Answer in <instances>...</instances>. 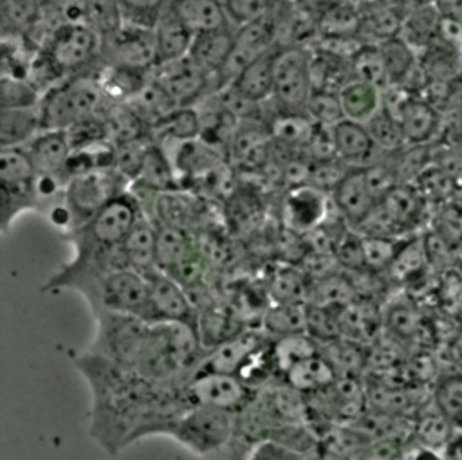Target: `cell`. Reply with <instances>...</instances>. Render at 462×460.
<instances>
[{
    "mask_svg": "<svg viewBox=\"0 0 462 460\" xmlns=\"http://www.w3.org/2000/svg\"><path fill=\"white\" fill-rule=\"evenodd\" d=\"M74 364L92 393L88 433L108 455L157 435L166 420L193 406L186 381H152L88 352L79 354Z\"/></svg>",
    "mask_w": 462,
    "mask_h": 460,
    "instance_id": "obj_1",
    "label": "cell"
},
{
    "mask_svg": "<svg viewBox=\"0 0 462 460\" xmlns=\"http://www.w3.org/2000/svg\"><path fill=\"white\" fill-rule=\"evenodd\" d=\"M235 431V411L206 404H193L182 413L166 420L157 429V435L170 437L188 451L202 458H209L233 440Z\"/></svg>",
    "mask_w": 462,
    "mask_h": 460,
    "instance_id": "obj_2",
    "label": "cell"
},
{
    "mask_svg": "<svg viewBox=\"0 0 462 460\" xmlns=\"http://www.w3.org/2000/svg\"><path fill=\"white\" fill-rule=\"evenodd\" d=\"M72 290L85 298L92 314L119 312L139 316L148 321V281L141 271L132 267L116 269L97 278L81 281Z\"/></svg>",
    "mask_w": 462,
    "mask_h": 460,
    "instance_id": "obj_3",
    "label": "cell"
},
{
    "mask_svg": "<svg viewBox=\"0 0 462 460\" xmlns=\"http://www.w3.org/2000/svg\"><path fill=\"white\" fill-rule=\"evenodd\" d=\"M143 213L141 200L128 189L105 204L83 225L67 233V238L74 245V251L119 247Z\"/></svg>",
    "mask_w": 462,
    "mask_h": 460,
    "instance_id": "obj_4",
    "label": "cell"
},
{
    "mask_svg": "<svg viewBox=\"0 0 462 460\" xmlns=\"http://www.w3.org/2000/svg\"><path fill=\"white\" fill-rule=\"evenodd\" d=\"M96 334L85 352L135 370L152 323L132 314L96 312Z\"/></svg>",
    "mask_w": 462,
    "mask_h": 460,
    "instance_id": "obj_5",
    "label": "cell"
},
{
    "mask_svg": "<svg viewBox=\"0 0 462 460\" xmlns=\"http://www.w3.org/2000/svg\"><path fill=\"white\" fill-rule=\"evenodd\" d=\"M38 171L25 148H0V222L7 233L25 211L38 209Z\"/></svg>",
    "mask_w": 462,
    "mask_h": 460,
    "instance_id": "obj_6",
    "label": "cell"
},
{
    "mask_svg": "<svg viewBox=\"0 0 462 460\" xmlns=\"http://www.w3.org/2000/svg\"><path fill=\"white\" fill-rule=\"evenodd\" d=\"M103 38L85 23H63L54 29L47 43L42 47L58 72L67 79L76 74L101 69Z\"/></svg>",
    "mask_w": 462,
    "mask_h": 460,
    "instance_id": "obj_7",
    "label": "cell"
},
{
    "mask_svg": "<svg viewBox=\"0 0 462 460\" xmlns=\"http://www.w3.org/2000/svg\"><path fill=\"white\" fill-rule=\"evenodd\" d=\"M312 90L310 47L282 45L274 65L273 106L278 112L307 115V103Z\"/></svg>",
    "mask_w": 462,
    "mask_h": 460,
    "instance_id": "obj_8",
    "label": "cell"
},
{
    "mask_svg": "<svg viewBox=\"0 0 462 460\" xmlns=\"http://www.w3.org/2000/svg\"><path fill=\"white\" fill-rule=\"evenodd\" d=\"M128 186L130 180L116 168H101L70 177L65 186L63 200L74 216L76 227L83 225L112 198L128 191Z\"/></svg>",
    "mask_w": 462,
    "mask_h": 460,
    "instance_id": "obj_9",
    "label": "cell"
},
{
    "mask_svg": "<svg viewBox=\"0 0 462 460\" xmlns=\"http://www.w3.org/2000/svg\"><path fill=\"white\" fill-rule=\"evenodd\" d=\"M383 105L397 117L404 141L410 146H426L440 132L442 114L430 99L402 87H388Z\"/></svg>",
    "mask_w": 462,
    "mask_h": 460,
    "instance_id": "obj_10",
    "label": "cell"
},
{
    "mask_svg": "<svg viewBox=\"0 0 462 460\" xmlns=\"http://www.w3.org/2000/svg\"><path fill=\"white\" fill-rule=\"evenodd\" d=\"M101 60L108 67L152 72L157 67L153 29L121 23L103 38Z\"/></svg>",
    "mask_w": 462,
    "mask_h": 460,
    "instance_id": "obj_11",
    "label": "cell"
},
{
    "mask_svg": "<svg viewBox=\"0 0 462 460\" xmlns=\"http://www.w3.org/2000/svg\"><path fill=\"white\" fill-rule=\"evenodd\" d=\"M148 281L150 323H184L193 328L199 325V310L189 292L168 272L150 269L144 272Z\"/></svg>",
    "mask_w": 462,
    "mask_h": 460,
    "instance_id": "obj_12",
    "label": "cell"
},
{
    "mask_svg": "<svg viewBox=\"0 0 462 460\" xmlns=\"http://www.w3.org/2000/svg\"><path fill=\"white\" fill-rule=\"evenodd\" d=\"M276 45H280L278 32L269 14L253 23L238 27L235 32L231 52L218 76L215 78V90L218 92L229 87L244 67H247L251 61H254Z\"/></svg>",
    "mask_w": 462,
    "mask_h": 460,
    "instance_id": "obj_13",
    "label": "cell"
},
{
    "mask_svg": "<svg viewBox=\"0 0 462 460\" xmlns=\"http://www.w3.org/2000/svg\"><path fill=\"white\" fill-rule=\"evenodd\" d=\"M152 78L177 106H195L208 94L215 92V79L189 56L159 63L152 70Z\"/></svg>",
    "mask_w": 462,
    "mask_h": 460,
    "instance_id": "obj_14",
    "label": "cell"
},
{
    "mask_svg": "<svg viewBox=\"0 0 462 460\" xmlns=\"http://www.w3.org/2000/svg\"><path fill=\"white\" fill-rule=\"evenodd\" d=\"M193 404L215 406L229 411H240L254 395V388L238 375L224 372H193L186 381Z\"/></svg>",
    "mask_w": 462,
    "mask_h": 460,
    "instance_id": "obj_15",
    "label": "cell"
},
{
    "mask_svg": "<svg viewBox=\"0 0 462 460\" xmlns=\"http://www.w3.org/2000/svg\"><path fill=\"white\" fill-rule=\"evenodd\" d=\"M330 209H334L330 193L303 182L287 189L282 202V218L287 231L309 235L330 216Z\"/></svg>",
    "mask_w": 462,
    "mask_h": 460,
    "instance_id": "obj_16",
    "label": "cell"
},
{
    "mask_svg": "<svg viewBox=\"0 0 462 460\" xmlns=\"http://www.w3.org/2000/svg\"><path fill=\"white\" fill-rule=\"evenodd\" d=\"M267 341L269 336L265 332H238L236 336L208 350L195 372H224L238 375L253 352H256Z\"/></svg>",
    "mask_w": 462,
    "mask_h": 460,
    "instance_id": "obj_17",
    "label": "cell"
},
{
    "mask_svg": "<svg viewBox=\"0 0 462 460\" xmlns=\"http://www.w3.org/2000/svg\"><path fill=\"white\" fill-rule=\"evenodd\" d=\"M330 197L336 211L346 220L352 229H356L377 204L375 197L368 188L365 168H350L334 188Z\"/></svg>",
    "mask_w": 462,
    "mask_h": 460,
    "instance_id": "obj_18",
    "label": "cell"
},
{
    "mask_svg": "<svg viewBox=\"0 0 462 460\" xmlns=\"http://www.w3.org/2000/svg\"><path fill=\"white\" fill-rule=\"evenodd\" d=\"M332 139L337 159L350 168L370 166L384 157V152L377 148L363 123L350 119L339 121L332 126Z\"/></svg>",
    "mask_w": 462,
    "mask_h": 460,
    "instance_id": "obj_19",
    "label": "cell"
},
{
    "mask_svg": "<svg viewBox=\"0 0 462 460\" xmlns=\"http://www.w3.org/2000/svg\"><path fill=\"white\" fill-rule=\"evenodd\" d=\"M34 168L38 173H52L65 177V164L72 153L67 130H42L27 146Z\"/></svg>",
    "mask_w": 462,
    "mask_h": 460,
    "instance_id": "obj_20",
    "label": "cell"
},
{
    "mask_svg": "<svg viewBox=\"0 0 462 460\" xmlns=\"http://www.w3.org/2000/svg\"><path fill=\"white\" fill-rule=\"evenodd\" d=\"M359 13V41L381 43L388 38L399 36L402 27V14L377 0H356Z\"/></svg>",
    "mask_w": 462,
    "mask_h": 460,
    "instance_id": "obj_21",
    "label": "cell"
},
{
    "mask_svg": "<svg viewBox=\"0 0 462 460\" xmlns=\"http://www.w3.org/2000/svg\"><path fill=\"white\" fill-rule=\"evenodd\" d=\"M282 45L273 47L254 61H251L247 67L240 70V74L233 79L231 87L238 90L242 96H245L251 101L256 103H267L273 99V88H274V65L276 56L280 52Z\"/></svg>",
    "mask_w": 462,
    "mask_h": 460,
    "instance_id": "obj_22",
    "label": "cell"
},
{
    "mask_svg": "<svg viewBox=\"0 0 462 460\" xmlns=\"http://www.w3.org/2000/svg\"><path fill=\"white\" fill-rule=\"evenodd\" d=\"M379 204L401 235L411 231L419 224L428 206L411 182H399L379 200Z\"/></svg>",
    "mask_w": 462,
    "mask_h": 460,
    "instance_id": "obj_23",
    "label": "cell"
},
{
    "mask_svg": "<svg viewBox=\"0 0 462 460\" xmlns=\"http://www.w3.org/2000/svg\"><path fill=\"white\" fill-rule=\"evenodd\" d=\"M155 49H157V65L184 58L189 54L193 43V32L180 22V18L168 7L159 16L155 27Z\"/></svg>",
    "mask_w": 462,
    "mask_h": 460,
    "instance_id": "obj_24",
    "label": "cell"
},
{
    "mask_svg": "<svg viewBox=\"0 0 462 460\" xmlns=\"http://www.w3.org/2000/svg\"><path fill=\"white\" fill-rule=\"evenodd\" d=\"M235 32H236V27H224V29L195 34L188 56L215 79L231 52Z\"/></svg>",
    "mask_w": 462,
    "mask_h": 460,
    "instance_id": "obj_25",
    "label": "cell"
},
{
    "mask_svg": "<svg viewBox=\"0 0 462 460\" xmlns=\"http://www.w3.org/2000/svg\"><path fill=\"white\" fill-rule=\"evenodd\" d=\"M170 7L193 32V36L224 27H235L227 18L222 0H170Z\"/></svg>",
    "mask_w": 462,
    "mask_h": 460,
    "instance_id": "obj_26",
    "label": "cell"
},
{
    "mask_svg": "<svg viewBox=\"0 0 462 460\" xmlns=\"http://www.w3.org/2000/svg\"><path fill=\"white\" fill-rule=\"evenodd\" d=\"M40 108H0V148H25L42 132Z\"/></svg>",
    "mask_w": 462,
    "mask_h": 460,
    "instance_id": "obj_27",
    "label": "cell"
},
{
    "mask_svg": "<svg viewBox=\"0 0 462 460\" xmlns=\"http://www.w3.org/2000/svg\"><path fill=\"white\" fill-rule=\"evenodd\" d=\"M155 251L157 224L146 213H143L123 242V253L126 256L128 267L141 272L155 269Z\"/></svg>",
    "mask_w": 462,
    "mask_h": 460,
    "instance_id": "obj_28",
    "label": "cell"
},
{
    "mask_svg": "<svg viewBox=\"0 0 462 460\" xmlns=\"http://www.w3.org/2000/svg\"><path fill=\"white\" fill-rule=\"evenodd\" d=\"M336 379H337V373L334 366L319 352L298 361L283 375V381L287 384H291L292 388H296L305 395L316 393L319 390L332 386Z\"/></svg>",
    "mask_w": 462,
    "mask_h": 460,
    "instance_id": "obj_29",
    "label": "cell"
},
{
    "mask_svg": "<svg viewBox=\"0 0 462 460\" xmlns=\"http://www.w3.org/2000/svg\"><path fill=\"white\" fill-rule=\"evenodd\" d=\"M134 184L146 191H175L179 188L175 166L161 144L148 143L139 177Z\"/></svg>",
    "mask_w": 462,
    "mask_h": 460,
    "instance_id": "obj_30",
    "label": "cell"
},
{
    "mask_svg": "<svg viewBox=\"0 0 462 460\" xmlns=\"http://www.w3.org/2000/svg\"><path fill=\"white\" fill-rule=\"evenodd\" d=\"M337 94L345 119L363 124L383 106V90L357 78L343 85Z\"/></svg>",
    "mask_w": 462,
    "mask_h": 460,
    "instance_id": "obj_31",
    "label": "cell"
},
{
    "mask_svg": "<svg viewBox=\"0 0 462 460\" xmlns=\"http://www.w3.org/2000/svg\"><path fill=\"white\" fill-rule=\"evenodd\" d=\"M440 23H442V11L435 2L406 13L402 16L401 36L415 51H424L439 38Z\"/></svg>",
    "mask_w": 462,
    "mask_h": 460,
    "instance_id": "obj_32",
    "label": "cell"
},
{
    "mask_svg": "<svg viewBox=\"0 0 462 460\" xmlns=\"http://www.w3.org/2000/svg\"><path fill=\"white\" fill-rule=\"evenodd\" d=\"M377 45L386 67L390 87L404 85L419 67L417 51L401 34L388 38Z\"/></svg>",
    "mask_w": 462,
    "mask_h": 460,
    "instance_id": "obj_33",
    "label": "cell"
},
{
    "mask_svg": "<svg viewBox=\"0 0 462 460\" xmlns=\"http://www.w3.org/2000/svg\"><path fill=\"white\" fill-rule=\"evenodd\" d=\"M195 249L197 247L189 231L173 227V225L157 224V251H155L157 269L170 272Z\"/></svg>",
    "mask_w": 462,
    "mask_h": 460,
    "instance_id": "obj_34",
    "label": "cell"
},
{
    "mask_svg": "<svg viewBox=\"0 0 462 460\" xmlns=\"http://www.w3.org/2000/svg\"><path fill=\"white\" fill-rule=\"evenodd\" d=\"M318 352H319V343L307 332H296V334H289V336H282V337H273V345H271L273 363H274V368H276L280 379H283L285 372L292 364H296L298 361L310 357Z\"/></svg>",
    "mask_w": 462,
    "mask_h": 460,
    "instance_id": "obj_35",
    "label": "cell"
},
{
    "mask_svg": "<svg viewBox=\"0 0 462 460\" xmlns=\"http://www.w3.org/2000/svg\"><path fill=\"white\" fill-rule=\"evenodd\" d=\"M152 132L157 135V144L164 141H173L175 144L195 141L200 135V115L195 106H179L157 123Z\"/></svg>",
    "mask_w": 462,
    "mask_h": 460,
    "instance_id": "obj_36",
    "label": "cell"
},
{
    "mask_svg": "<svg viewBox=\"0 0 462 460\" xmlns=\"http://www.w3.org/2000/svg\"><path fill=\"white\" fill-rule=\"evenodd\" d=\"M307 303H273L262 319V328L271 337L305 332Z\"/></svg>",
    "mask_w": 462,
    "mask_h": 460,
    "instance_id": "obj_37",
    "label": "cell"
},
{
    "mask_svg": "<svg viewBox=\"0 0 462 460\" xmlns=\"http://www.w3.org/2000/svg\"><path fill=\"white\" fill-rule=\"evenodd\" d=\"M43 14V0H0L2 32L29 34Z\"/></svg>",
    "mask_w": 462,
    "mask_h": 460,
    "instance_id": "obj_38",
    "label": "cell"
},
{
    "mask_svg": "<svg viewBox=\"0 0 462 460\" xmlns=\"http://www.w3.org/2000/svg\"><path fill=\"white\" fill-rule=\"evenodd\" d=\"M413 431L411 437L430 447V449H439L444 447L451 442L455 426L433 406L431 411H420L417 417H413Z\"/></svg>",
    "mask_w": 462,
    "mask_h": 460,
    "instance_id": "obj_39",
    "label": "cell"
},
{
    "mask_svg": "<svg viewBox=\"0 0 462 460\" xmlns=\"http://www.w3.org/2000/svg\"><path fill=\"white\" fill-rule=\"evenodd\" d=\"M431 402L457 429L462 428V373L440 375L431 391Z\"/></svg>",
    "mask_w": 462,
    "mask_h": 460,
    "instance_id": "obj_40",
    "label": "cell"
},
{
    "mask_svg": "<svg viewBox=\"0 0 462 460\" xmlns=\"http://www.w3.org/2000/svg\"><path fill=\"white\" fill-rule=\"evenodd\" d=\"M354 76L363 79L379 90H386L390 87V79L386 74V67L377 43H359L350 56Z\"/></svg>",
    "mask_w": 462,
    "mask_h": 460,
    "instance_id": "obj_41",
    "label": "cell"
},
{
    "mask_svg": "<svg viewBox=\"0 0 462 460\" xmlns=\"http://www.w3.org/2000/svg\"><path fill=\"white\" fill-rule=\"evenodd\" d=\"M411 184L419 189V193L424 197L428 204H437V206L455 197V188H457L449 173L433 161L415 175Z\"/></svg>",
    "mask_w": 462,
    "mask_h": 460,
    "instance_id": "obj_42",
    "label": "cell"
},
{
    "mask_svg": "<svg viewBox=\"0 0 462 460\" xmlns=\"http://www.w3.org/2000/svg\"><path fill=\"white\" fill-rule=\"evenodd\" d=\"M365 126L372 135L374 143L377 144V148L384 153H390L406 146L397 117L384 105L365 123Z\"/></svg>",
    "mask_w": 462,
    "mask_h": 460,
    "instance_id": "obj_43",
    "label": "cell"
},
{
    "mask_svg": "<svg viewBox=\"0 0 462 460\" xmlns=\"http://www.w3.org/2000/svg\"><path fill=\"white\" fill-rule=\"evenodd\" d=\"M455 251L462 247V197H451L437 206L431 216V225Z\"/></svg>",
    "mask_w": 462,
    "mask_h": 460,
    "instance_id": "obj_44",
    "label": "cell"
},
{
    "mask_svg": "<svg viewBox=\"0 0 462 460\" xmlns=\"http://www.w3.org/2000/svg\"><path fill=\"white\" fill-rule=\"evenodd\" d=\"M310 287V278L294 269V267H282L273 276L271 283V296L274 303H307Z\"/></svg>",
    "mask_w": 462,
    "mask_h": 460,
    "instance_id": "obj_45",
    "label": "cell"
},
{
    "mask_svg": "<svg viewBox=\"0 0 462 460\" xmlns=\"http://www.w3.org/2000/svg\"><path fill=\"white\" fill-rule=\"evenodd\" d=\"M363 236V251H365V265L370 272H386L397 256L404 236H375V235H361Z\"/></svg>",
    "mask_w": 462,
    "mask_h": 460,
    "instance_id": "obj_46",
    "label": "cell"
},
{
    "mask_svg": "<svg viewBox=\"0 0 462 460\" xmlns=\"http://www.w3.org/2000/svg\"><path fill=\"white\" fill-rule=\"evenodd\" d=\"M42 96L27 79L0 76V108H32L40 105Z\"/></svg>",
    "mask_w": 462,
    "mask_h": 460,
    "instance_id": "obj_47",
    "label": "cell"
},
{
    "mask_svg": "<svg viewBox=\"0 0 462 460\" xmlns=\"http://www.w3.org/2000/svg\"><path fill=\"white\" fill-rule=\"evenodd\" d=\"M307 115L312 123L323 126H334L345 119L339 94L334 90L314 88L309 103H307Z\"/></svg>",
    "mask_w": 462,
    "mask_h": 460,
    "instance_id": "obj_48",
    "label": "cell"
},
{
    "mask_svg": "<svg viewBox=\"0 0 462 460\" xmlns=\"http://www.w3.org/2000/svg\"><path fill=\"white\" fill-rule=\"evenodd\" d=\"M123 23L153 29L170 0H116Z\"/></svg>",
    "mask_w": 462,
    "mask_h": 460,
    "instance_id": "obj_49",
    "label": "cell"
},
{
    "mask_svg": "<svg viewBox=\"0 0 462 460\" xmlns=\"http://www.w3.org/2000/svg\"><path fill=\"white\" fill-rule=\"evenodd\" d=\"M274 0H222L229 22L238 29L263 18Z\"/></svg>",
    "mask_w": 462,
    "mask_h": 460,
    "instance_id": "obj_50",
    "label": "cell"
},
{
    "mask_svg": "<svg viewBox=\"0 0 462 460\" xmlns=\"http://www.w3.org/2000/svg\"><path fill=\"white\" fill-rule=\"evenodd\" d=\"M422 244H424V253L428 258L430 267L439 269L440 272L446 269L455 267V249L440 236L437 235L433 229H428L422 235Z\"/></svg>",
    "mask_w": 462,
    "mask_h": 460,
    "instance_id": "obj_51",
    "label": "cell"
},
{
    "mask_svg": "<svg viewBox=\"0 0 462 460\" xmlns=\"http://www.w3.org/2000/svg\"><path fill=\"white\" fill-rule=\"evenodd\" d=\"M388 327L399 337H413L420 332V316L410 305H397L388 314Z\"/></svg>",
    "mask_w": 462,
    "mask_h": 460,
    "instance_id": "obj_52",
    "label": "cell"
},
{
    "mask_svg": "<svg viewBox=\"0 0 462 460\" xmlns=\"http://www.w3.org/2000/svg\"><path fill=\"white\" fill-rule=\"evenodd\" d=\"M249 460H305V455L274 438H263L253 444Z\"/></svg>",
    "mask_w": 462,
    "mask_h": 460,
    "instance_id": "obj_53",
    "label": "cell"
},
{
    "mask_svg": "<svg viewBox=\"0 0 462 460\" xmlns=\"http://www.w3.org/2000/svg\"><path fill=\"white\" fill-rule=\"evenodd\" d=\"M442 14H451L462 18V0H437Z\"/></svg>",
    "mask_w": 462,
    "mask_h": 460,
    "instance_id": "obj_54",
    "label": "cell"
},
{
    "mask_svg": "<svg viewBox=\"0 0 462 460\" xmlns=\"http://www.w3.org/2000/svg\"><path fill=\"white\" fill-rule=\"evenodd\" d=\"M451 355H453V363H457L462 368V336L453 339V346H451Z\"/></svg>",
    "mask_w": 462,
    "mask_h": 460,
    "instance_id": "obj_55",
    "label": "cell"
},
{
    "mask_svg": "<svg viewBox=\"0 0 462 460\" xmlns=\"http://www.w3.org/2000/svg\"><path fill=\"white\" fill-rule=\"evenodd\" d=\"M377 2H381V4H384L388 7H393V9H397L401 13V7L404 5L406 0H377Z\"/></svg>",
    "mask_w": 462,
    "mask_h": 460,
    "instance_id": "obj_56",
    "label": "cell"
},
{
    "mask_svg": "<svg viewBox=\"0 0 462 460\" xmlns=\"http://www.w3.org/2000/svg\"><path fill=\"white\" fill-rule=\"evenodd\" d=\"M43 2H45V0H43Z\"/></svg>",
    "mask_w": 462,
    "mask_h": 460,
    "instance_id": "obj_57",
    "label": "cell"
}]
</instances>
